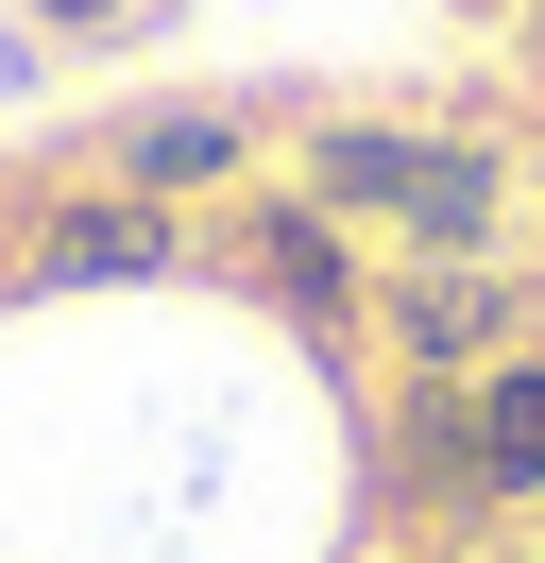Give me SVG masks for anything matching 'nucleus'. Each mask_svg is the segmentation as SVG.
<instances>
[{"label": "nucleus", "mask_w": 545, "mask_h": 563, "mask_svg": "<svg viewBox=\"0 0 545 563\" xmlns=\"http://www.w3.org/2000/svg\"><path fill=\"white\" fill-rule=\"evenodd\" d=\"M375 324H392V358H409V376H477V358L529 324V290H511L494 256H409V274L375 290Z\"/></svg>", "instance_id": "f257e3e1"}, {"label": "nucleus", "mask_w": 545, "mask_h": 563, "mask_svg": "<svg viewBox=\"0 0 545 563\" xmlns=\"http://www.w3.org/2000/svg\"><path fill=\"white\" fill-rule=\"evenodd\" d=\"M238 274H256L272 290V308H290V324H358V256H341V222L324 206H238Z\"/></svg>", "instance_id": "f03ea898"}, {"label": "nucleus", "mask_w": 545, "mask_h": 563, "mask_svg": "<svg viewBox=\"0 0 545 563\" xmlns=\"http://www.w3.org/2000/svg\"><path fill=\"white\" fill-rule=\"evenodd\" d=\"M238 154H256L238 103H136L120 120V188L136 206H204V188H238Z\"/></svg>", "instance_id": "7ed1b4c3"}, {"label": "nucleus", "mask_w": 545, "mask_h": 563, "mask_svg": "<svg viewBox=\"0 0 545 563\" xmlns=\"http://www.w3.org/2000/svg\"><path fill=\"white\" fill-rule=\"evenodd\" d=\"M460 410H477V512H529L545 495V342L529 358H477Z\"/></svg>", "instance_id": "20e7f679"}, {"label": "nucleus", "mask_w": 545, "mask_h": 563, "mask_svg": "<svg viewBox=\"0 0 545 563\" xmlns=\"http://www.w3.org/2000/svg\"><path fill=\"white\" fill-rule=\"evenodd\" d=\"M426 172V120H307V206L324 222H392Z\"/></svg>", "instance_id": "39448f33"}, {"label": "nucleus", "mask_w": 545, "mask_h": 563, "mask_svg": "<svg viewBox=\"0 0 545 563\" xmlns=\"http://www.w3.org/2000/svg\"><path fill=\"white\" fill-rule=\"evenodd\" d=\"M494 222H511V172H494L477 137H426V172H409L392 240H409V256H494Z\"/></svg>", "instance_id": "423d86ee"}, {"label": "nucleus", "mask_w": 545, "mask_h": 563, "mask_svg": "<svg viewBox=\"0 0 545 563\" xmlns=\"http://www.w3.org/2000/svg\"><path fill=\"white\" fill-rule=\"evenodd\" d=\"M392 495L409 512H477V410H460V376L392 393Z\"/></svg>", "instance_id": "0eeeda50"}, {"label": "nucleus", "mask_w": 545, "mask_h": 563, "mask_svg": "<svg viewBox=\"0 0 545 563\" xmlns=\"http://www.w3.org/2000/svg\"><path fill=\"white\" fill-rule=\"evenodd\" d=\"M170 256V206H136V188H102V206H52V240H34V274L52 290H120Z\"/></svg>", "instance_id": "6e6552de"}, {"label": "nucleus", "mask_w": 545, "mask_h": 563, "mask_svg": "<svg viewBox=\"0 0 545 563\" xmlns=\"http://www.w3.org/2000/svg\"><path fill=\"white\" fill-rule=\"evenodd\" d=\"M34 18H52V35H102V18H120V0H34Z\"/></svg>", "instance_id": "1a4fd4ad"}]
</instances>
